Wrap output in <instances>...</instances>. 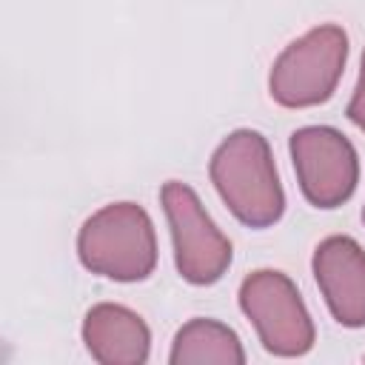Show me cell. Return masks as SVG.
Segmentation results:
<instances>
[{"label": "cell", "mask_w": 365, "mask_h": 365, "mask_svg": "<svg viewBox=\"0 0 365 365\" xmlns=\"http://www.w3.org/2000/svg\"><path fill=\"white\" fill-rule=\"evenodd\" d=\"M211 182L228 211L248 228H268L285 211L268 140L254 128L231 131L208 163Z\"/></svg>", "instance_id": "1"}, {"label": "cell", "mask_w": 365, "mask_h": 365, "mask_svg": "<svg viewBox=\"0 0 365 365\" xmlns=\"http://www.w3.org/2000/svg\"><path fill=\"white\" fill-rule=\"evenodd\" d=\"M77 257L91 274L114 282H140L157 265L154 222L137 202H111L83 222Z\"/></svg>", "instance_id": "2"}, {"label": "cell", "mask_w": 365, "mask_h": 365, "mask_svg": "<svg viewBox=\"0 0 365 365\" xmlns=\"http://www.w3.org/2000/svg\"><path fill=\"white\" fill-rule=\"evenodd\" d=\"M348 34L342 26L325 23L282 48L268 74L271 100L285 108H311L325 103L345 71Z\"/></svg>", "instance_id": "3"}, {"label": "cell", "mask_w": 365, "mask_h": 365, "mask_svg": "<svg viewBox=\"0 0 365 365\" xmlns=\"http://www.w3.org/2000/svg\"><path fill=\"white\" fill-rule=\"evenodd\" d=\"M240 308L262 348L274 356H302L314 348V322L297 285L274 268L251 271L240 285Z\"/></svg>", "instance_id": "4"}, {"label": "cell", "mask_w": 365, "mask_h": 365, "mask_svg": "<svg viewBox=\"0 0 365 365\" xmlns=\"http://www.w3.org/2000/svg\"><path fill=\"white\" fill-rule=\"evenodd\" d=\"M160 200L171 228L174 265L180 277L191 285L217 282L231 265V240L214 225L191 185L168 180Z\"/></svg>", "instance_id": "5"}, {"label": "cell", "mask_w": 365, "mask_h": 365, "mask_svg": "<svg viewBox=\"0 0 365 365\" xmlns=\"http://www.w3.org/2000/svg\"><path fill=\"white\" fill-rule=\"evenodd\" d=\"M291 160L302 197L317 208L342 205L359 182V160L351 140L331 125H305L291 134Z\"/></svg>", "instance_id": "6"}, {"label": "cell", "mask_w": 365, "mask_h": 365, "mask_svg": "<svg viewBox=\"0 0 365 365\" xmlns=\"http://www.w3.org/2000/svg\"><path fill=\"white\" fill-rule=\"evenodd\" d=\"M317 285L331 317L345 328L365 325V248L345 237H325L311 259Z\"/></svg>", "instance_id": "7"}, {"label": "cell", "mask_w": 365, "mask_h": 365, "mask_svg": "<svg viewBox=\"0 0 365 365\" xmlns=\"http://www.w3.org/2000/svg\"><path fill=\"white\" fill-rule=\"evenodd\" d=\"M83 342L103 365H143L151 351V331L131 308L100 302L83 319Z\"/></svg>", "instance_id": "8"}, {"label": "cell", "mask_w": 365, "mask_h": 365, "mask_svg": "<svg viewBox=\"0 0 365 365\" xmlns=\"http://www.w3.org/2000/svg\"><path fill=\"white\" fill-rule=\"evenodd\" d=\"M168 362L171 365H242L245 351L240 345V336L228 325L197 317L177 331Z\"/></svg>", "instance_id": "9"}, {"label": "cell", "mask_w": 365, "mask_h": 365, "mask_svg": "<svg viewBox=\"0 0 365 365\" xmlns=\"http://www.w3.org/2000/svg\"><path fill=\"white\" fill-rule=\"evenodd\" d=\"M345 114H348V120H351L359 131H365V51H362L359 80H356V88H354V94H351V100H348Z\"/></svg>", "instance_id": "10"}, {"label": "cell", "mask_w": 365, "mask_h": 365, "mask_svg": "<svg viewBox=\"0 0 365 365\" xmlns=\"http://www.w3.org/2000/svg\"><path fill=\"white\" fill-rule=\"evenodd\" d=\"M362 220H365V208H362Z\"/></svg>", "instance_id": "11"}]
</instances>
